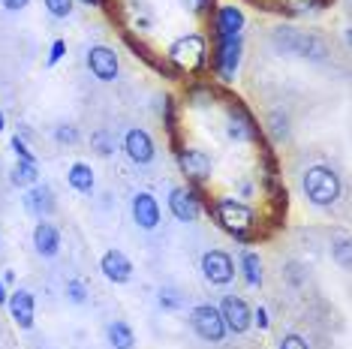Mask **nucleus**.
I'll list each match as a JSON object with an SVG mask.
<instances>
[{"mask_svg":"<svg viewBox=\"0 0 352 349\" xmlns=\"http://www.w3.org/2000/svg\"><path fill=\"white\" fill-rule=\"evenodd\" d=\"M304 196H307L310 205H316V208H331L334 202L340 199V174L331 169V166H310L307 172H304Z\"/></svg>","mask_w":352,"mask_h":349,"instance_id":"nucleus-1","label":"nucleus"},{"mask_svg":"<svg viewBox=\"0 0 352 349\" xmlns=\"http://www.w3.org/2000/svg\"><path fill=\"white\" fill-rule=\"evenodd\" d=\"M214 217H217V223L229 235H238V238H244L256 223V211L247 202H238V199H217L214 202Z\"/></svg>","mask_w":352,"mask_h":349,"instance_id":"nucleus-2","label":"nucleus"},{"mask_svg":"<svg viewBox=\"0 0 352 349\" xmlns=\"http://www.w3.org/2000/svg\"><path fill=\"white\" fill-rule=\"evenodd\" d=\"M169 60L175 63V67L187 69V73H193V69L205 67L208 60V43L202 34H187V36H178L172 43L169 49Z\"/></svg>","mask_w":352,"mask_h":349,"instance_id":"nucleus-3","label":"nucleus"},{"mask_svg":"<svg viewBox=\"0 0 352 349\" xmlns=\"http://www.w3.org/2000/svg\"><path fill=\"white\" fill-rule=\"evenodd\" d=\"M190 325H193V331L208 344H220L223 337H226V322H223L220 311L214 304H196L193 311H190Z\"/></svg>","mask_w":352,"mask_h":349,"instance_id":"nucleus-4","label":"nucleus"},{"mask_svg":"<svg viewBox=\"0 0 352 349\" xmlns=\"http://www.w3.org/2000/svg\"><path fill=\"white\" fill-rule=\"evenodd\" d=\"M202 274L211 286H226L235 280V262L226 250H208L202 256Z\"/></svg>","mask_w":352,"mask_h":349,"instance_id":"nucleus-5","label":"nucleus"},{"mask_svg":"<svg viewBox=\"0 0 352 349\" xmlns=\"http://www.w3.org/2000/svg\"><path fill=\"white\" fill-rule=\"evenodd\" d=\"M217 311L223 316V322H226V331H232V335H244L253 325V311L247 307V301L241 295H226Z\"/></svg>","mask_w":352,"mask_h":349,"instance_id":"nucleus-6","label":"nucleus"},{"mask_svg":"<svg viewBox=\"0 0 352 349\" xmlns=\"http://www.w3.org/2000/svg\"><path fill=\"white\" fill-rule=\"evenodd\" d=\"M85 63H87V69H91V76L97 78V82H115L118 69H121L115 49H109V45H91Z\"/></svg>","mask_w":352,"mask_h":349,"instance_id":"nucleus-7","label":"nucleus"},{"mask_svg":"<svg viewBox=\"0 0 352 349\" xmlns=\"http://www.w3.org/2000/svg\"><path fill=\"white\" fill-rule=\"evenodd\" d=\"M217 73L232 82L238 73V63H241V36H217Z\"/></svg>","mask_w":352,"mask_h":349,"instance_id":"nucleus-8","label":"nucleus"},{"mask_svg":"<svg viewBox=\"0 0 352 349\" xmlns=\"http://www.w3.org/2000/svg\"><path fill=\"white\" fill-rule=\"evenodd\" d=\"M6 307H10V316H12V322L19 325V328H25V331L34 328V322H36V298H34V292H28V289L10 292Z\"/></svg>","mask_w":352,"mask_h":349,"instance_id":"nucleus-9","label":"nucleus"},{"mask_svg":"<svg viewBox=\"0 0 352 349\" xmlns=\"http://www.w3.org/2000/svg\"><path fill=\"white\" fill-rule=\"evenodd\" d=\"M124 150H126V157H130L133 163H139V166H148L151 160H154V154H157L154 139H151V133L142 130V126H133V130H126Z\"/></svg>","mask_w":352,"mask_h":349,"instance_id":"nucleus-10","label":"nucleus"},{"mask_svg":"<svg viewBox=\"0 0 352 349\" xmlns=\"http://www.w3.org/2000/svg\"><path fill=\"white\" fill-rule=\"evenodd\" d=\"M169 211L178 223H196L202 208H199V199L190 187H175L169 193Z\"/></svg>","mask_w":352,"mask_h":349,"instance_id":"nucleus-11","label":"nucleus"},{"mask_svg":"<svg viewBox=\"0 0 352 349\" xmlns=\"http://www.w3.org/2000/svg\"><path fill=\"white\" fill-rule=\"evenodd\" d=\"M100 271L111 283H130L135 268H133V262L126 259V253H121V250H106V253H102V259H100Z\"/></svg>","mask_w":352,"mask_h":349,"instance_id":"nucleus-12","label":"nucleus"},{"mask_svg":"<svg viewBox=\"0 0 352 349\" xmlns=\"http://www.w3.org/2000/svg\"><path fill=\"white\" fill-rule=\"evenodd\" d=\"M130 214H133L135 226L145 229V232L160 226V202L151 193H135L130 202Z\"/></svg>","mask_w":352,"mask_h":349,"instance_id":"nucleus-13","label":"nucleus"},{"mask_svg":"<svg viewBox=\"0 0 352 349\" xmlns=\"http://www.w3.org/2000/svg\"><path fill=\"white\" fill-rule=\"evenodd\" d=\"M178 166H181V172L187 174V178H193V181H208V178H211V172H214L211 157H208L205 150H199V148L181 150V154H178Z\"/></svg>","mask_w":352,"mask_h":349,"instance_id":"nucleus-14","label":"nucleus"},{"mask_svg":"<svg viewBox=\"0 0 352 349\" xmlns=\"http://www.w3.org/2000/svg\"><path fill=\"white\" fill-rule=\"evenodd\" d=\"M34 247H36L39 256L54 259L60 253V229L54 223H49V220H39L34 226Z\"/></svg>","mask_w":352,"mask_h":349,"instance_id":"nucleus-15","label":"nucleus"},{"mask_svg":"<svg viewBox=\"0 0 352 349\" xmlns=\"http://www.w3.org/2000/svg\"><path fill=\"white\" fill-rule=\"evenodd\" d=\"M274 43L280 45V49L292 52V54H304V58H307L310 52L322 54V45H319L314 36H304V34H298V30H289V27L277 30V34H274Z\"/></svg>","mask_w":352,"mask_h":349,"instance_id":"nucleus-16","label":"nucleus"},{"mask_svg":"<svg viewBox=\"0 0 352 349\" xmlns=\"http://www.w3.org/2000/svg\"><path fill=\"white\" fill-rule=\"evenodd\" d=\"M25 208L34 214V217L39 220H45L49 214L54 211V193H52V187H45V184H34L25 193Z\"/></svg>","mask_w":352,"mask_h":349,"instance_id":"nucleus-17","label":"nucleus"},{"mask_svg":"<svg viewBox=\"0 0 352 349\" xmlns=\"http://www.w3.org/2000/svg\"><path fill=\"white\" fill-rule=\"evenodd\" d=\"M214 25H217V36H241V30H244V12L238 10V6H232V3L229 6H220Z\"/></svg>","mask_w":352,"mask_h":349,"instance_id":"nucleus-18","label":"nucleus"},{"mask_svg":"<svg viewBox=\"0 0 352 349\" xmlns=\"http://www.w3.org/2000/svg\"><path fill=\"white\" fill-rule=\"evenodd\" d=\"M229 139H235V142H247V139H253L256 136V124H253V117L244 112L241 106H235L229 112Z\"/></svg>","mask_w":352,"mask_h":349,"instance_id":"nucleus-19","label":"nucleus"},{"mask_svg":"<svg viewBox=\"0 0 352 349\" xmlns=\"http://www.w3.org/2000/svg\"><path fill=\"white\" fill-rule=\"evenodd\" d=\"M67 181L76 193H91L94 190V169L87 163H73L67 172Z\"/></svg>","mask_w":352,"mask_h":349,"instance_id":"nucleus-20","label":"nucleus"},{"mask_svg":"<svg viewBox=\"0 0 352 349\" xmlns=\"http://www.w3.org/2000/svg\"><path fill=\"white\" fill-rule=\"evenodd\" d=\"M106 335H109V344H111V349H133L135 346V335H133V328L126 322H121V319H115L106 328Z\"/></svg>","mask_w":352,"mask_h":349,"instance_id":"nucleus-21","label":"nucleus"},{"mask_svg":"<svg viewBox=\"0 0 352 349\" xmlns=\"http://www.w3.org/2000/svg\"><path fill=\"white\" fill-rule=\"evenodd\" d=\"M241 271H244V280L250 286H262V259L256 250H244L241 253Z\"/></svg>","mask_w":352,"mask_h":349,"instance_id":"nucleus-22","label":"nucleus"},{"mask_svg":"<svg viewBox=\"0 0 352 349\" xmlns=\"http://www.w3.org/2000/svg\"><path fill=\"white\" fill-rule=\"evenodd\" d=\"M12 184H15V187H34V184H39V169H36V163H25V160L15 163V169H12Z\"/></svg>","mask_w":352,"mask_h":349,"instance_id":"nucleus-23","label":"nucleus"},{"mask_svg":"<svg viewBox=\"0 0 352 349\" xmlns=\"http://www.w3.org/2000/svg\"><path fill=\"white\" fill-rule=\"evenodd\" d=\"M160 307H163V311H181L184 307V295L175 286H163L160 289Z\"/></svg>","mask_w":352,"mask_h":349,"instance_id":"nucleus-24","label":"nucleus"},{"mask_svg":"<svg viewBox=\"0 0 352 349\" xmlns=\"http://www.w3.org/2000/svg\"><path fill=\"white\" fill-rule=\"evenodd\" d=\"M91 145L97 148V154H102V157H109V154H115V136H111L109 130H97L91 136Z\"/></svg>","mask_w":352,"mask_h":349,"instance_id":"nucleus-25","label":"nucleus"},{"mask_svg":"<svg viewBox=\"0 0 352 349\" xmlns=\"http://www.w3.org/2000/svg\"><path fill=\"white\" fill-rule=\"evenodd\" d=\"M43 3H45V10H49L54 19H67V15L73 12L76 0H43Z\"/></svg>","mask_w":352,"mask_h":349,"instance_id":"nucleus-26","label":"nucleus"},{"mask_svg":"<svg viewBox=\"0 0 352 349\" xmlns=\"http://www.w3.org/2000/svg\"><path fill=\"white\" fill-rule=\"evenodd\" d=\"M67 298L73 301V304H85L87 301V289H85V283L82 280H67Z\"/></svg>","mask_w":352,"mask_h":349,"instance_id":"nucleus-27","label":"nucleus"},{"mask_svg":"<svg viewBox=\"0 0 352 349\" xmlns=\"http://www.w3.org/2000/svg\"><path fill=\"white\" fill-rule=\"evenodd\" d=\"M54 139H58L60 145H76V142H78V130H76V126H69V124H60L58 130H54Z\"/></svg>","mask_w":352,"mask_h":349,"instance_id":"nucleus-28","label":"nucleus"},{"mask_svg":"<svg viewBox=\"0 0 352 349\" xmlns=\"http://www.w3.org/2000/svg\"><path fill=\"white\" fill-rule=\"evenodd\" d=\"M12 150H15V157L19 160H25V163H36V157H34V150H30L25 145V139H19V136H12Z\"/></svg>","mask_w":352,"mask_h":349,"instance_id":"nucleus-29","label":"nucleus"},{"mask_svg":"<svg viewBox=\"0 0 352 349\" xmlns=\"http://www.w3.org/2000/svg\"><path fill=\"white\" fill-rule=\"evenodd\" d=\"M277 349H310V346H307V340H304L301 335H283Z\"/></svg>","mask_w":352,"mask_h":349,"instance_id":"nucleus-30","label":"nucleus"},{"mask_svg":"<svg viewBox=\"0 0 352 349\" xmlns=\"http://www.w3.org/2000/svg\"><path fill=\"white\" fill-rule=\"evenodd\" d=\"M181 3H184V6H187V10H190V12L202 15V12H208V10H211V3H214V0H181Z\"/></svg>","mask_w":352,"mask_h":349,"instance_id":"nucleus-31","label":"nucleus"},{"mask_svg":"<svg viewBox=\"0 0 352 349\" xmlns=\"http://www.w3.org/2000/svg\"><path fill=\"white\" fill-rule=\"evenodd\" d=\"M63 52H67V43H63V39H54V43H52V52H49V67H54V63L63 58Z\"/></svg>","mask_w":352,"mask_h":349,"instance_id":"nucleus-32","label":"nucleus"},{"mask_svg":"<svg viewBox=\"0 0 352 349\" xmlns=\"http://www.w3.org/2000/svg\"><path fill=\"white\" fill-rule=\"evenodd\" d=\"M334 256H338V262L343 268H349V241H346V238H343L338 247H334Z\"/></svg>","mask_w":352,"mask_h":349,"instance_id":"nucleus-33","label":"nucleus"},{"mask_svg":"<svg viewBox=\"0 0 352 349\" xmlns=\"http://www.w3.org/2000/svg\"><path fill=\"white\" fill-rule=\"evenodd\" d=\"M28 3H30V0H0V6H3V10H10V12H21Z\"/></svg>","mask_w":352,"mask_h":349,"instance_id":"nucleus-34","label":"nucleus"},{"mask_svg":"<svg viewBox=\"0 0 352 349\" xmlns=\"http://www.w3.org/2000/svg\"><path fill=\"white\" fill-rule=\"evenodd\" d=\"M253 322L259 325V328H268V311H265V307H259V311L253 313Z\"/></svg>","mask_w":352,"mask_h":349,"instance_id":"nucleus-35","label":"nucleus"},{"mask_svg":"<svg viewBox=\"0 0 352 349\" xmlns=\"http://www.w3.org/2000/svg\"><path fill=\"white\" fill-rule=\"evenodd\" d=\"M6 298L10 295H6V286H3V280H0V304H6Z\"/></svg>","mask_w":352,"mask_h":349,"instance_id":"nucleus-36","label":"nucleus"},{"mask_svg":"<svg viewBox=\"0 0 352 349\" xmlns=\"http://www.w3.org/2000/svg\"><path fill=\"white\" fill-rule=\"evenodd\" d=\"M6 130V117H3V112H0V133Z\"/></svg>","mask_w":352,"mask_h":349,"instance_id":"nucleus-37","label":"nucleus"},{"mask_svg":"<svg viewBox=\"0 0 352 349\" xmlns=\"http://www.w3.org/2000/svg\"><path fill=\"white\" fill-rule=\"evenodd\" d=\"M292 6H304V3H310V0H289Z\"/></svg>","mask_w":352,"mask_h":349,"instance_id":"nucleus-38","label":"nucleus"},{"mask_svg":"<svg viewBox=\"0 0 352 349\" xmlns=\"http://www.w3.org/2000/svg\"><path fill=\"white\" fill-rule=\"evenodd\" d=\"M82 3H87V6H100V0H82Z\"/></svg>","mask_w":352,"mask_h":349,"instance_id":"nucleus-39","label":"nucleus"}]
</instances>
